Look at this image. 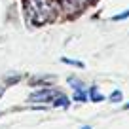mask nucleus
I'll return each instance as SVG.
<instances>
[{"label":"nucleus","instance_id":"f257e3e1","mask_svg":"<svg viewBox=\"0 0 129 129\" xmlns=\"http://www.w3.org/2000/svg\"><path fill=\"white\" fill-rule=\"evenodd\" d=\"M25 15L32 25H44L57 15L53 0H25Z\"/></svg>","mask_w":129,"mask_h":129},{"label":"nucleus","instance_id":"f03ea898","mask_svg":"<svg viewBox=\"0 0 129 129\" xmlns=\"http://www.w3.org/2000/svg\"><path fill=\"white\" fill-rule=\"evenodd\" d=\"M61 10L67 17H74L80 12H84L85 6H87V0H59Z\"/></svg>","mask_w":129,"mask_h":129},{"label":"nucleus","instance_id":"7ed1b4c3","mask_svg":"<svg viewBox=\"0 0 129 129\" xmlns=\"http://www.w3.org/2000/svg\"><path fill=\"white\" fill-rule=\"evenodd\" d=\"M59 95H61V91H55V89H40V91L32 93V95L28 97V101L30 103H44V105L51 103L53 105V101H55Z\"/></svg>","mask_w":129,"mask_h":129},{"label":"nucleus","instance_id":"20e7f679","mask_svg":"<svg viewBox=\"0 0 129 129\" xmlns=\"http://www.w3.org/2000/svg\"><path fill=\"white\" fill-rule=\"evenodd\" d=\"M69 85L74 89V99H76V101H85V99H87V91H85V87L80 84L78 78H69Z\"/></svg>","mask_w":129,"mask_h":129},{"label":"nucleus","instance_id":"39448f33","mask_svg":"<svg viewBox=\"0 0 129 129\" xmlns=\"http://www.w3.org/2000/svg\"><path fill=\"white\" fill-rule=\"evenodd\" d=\"M89 99H91V101H95V103H99V101H103L105 97H103L101 93L97 91V87H95V85H91V87H89Z\"/></svg>","mask_w":129,"mask_h":129},{"label":"nucleus","instance_id":"423d86ee","mask_svg":"<svg viewBox=\"0 0 129 129\" xmlns=\"http://www.w3.org/2000/svg\"><path fill=\"white\" fill-rule=\"evenodd\" d=\"M53 106H61V108H67V106H69V99H67V97L61 93V95L57 97L55 101H53Z\"/></svg>","mask_w":129,"mask_h":129},{"label":"nucleus","instance_id":"0eeeda50","mask_svg":"<svg viewBox=\"0 0 129 129\" xmlns=\"http://www.w3.org/2000/svg\"><path fill=\"white\" fill-rule=\"evenodd\" d=\"M63 63H67V64H72V67H78V69H84V63L82 61H74V59H69V57H63Z\"/></svg>","mask_w":129,"mask_h":129},{"label":"nucleus","instance_id":"6e6552de","mask_svg":"<svg viewBox=\"0 0 129 129\" xmlns=\"http://www.w3.org/2000/svg\"><path fill=\"white\" fill-rule=\"evenodd\" d=\"M121 97H123V95H121V91H118V89H116V91L110 95V101H112V103H118V101H121Z\"/></svg>","mask_w":129,"mask_h":129},{"label":"nucleus","instance_id":"1a4fd4ad","mask_svg":"<svg viewBox=\"0 0 129 129\" xmlns=\"http://www.w3.org/2000/svg\"><path fill=\"white\" fill-rule=\"evenodd\" d=\"M125 17H129V10H127V12H123V13H118V15H114L112 21H121V19H125Z\"/></svg>","mask_w":129,"mask_h":129},{"label":"nucleus","instance_id":"9d476101","mask_svg":"<svg viewBox=\"0 0 129 129\" xmlns=\"http://www.w3.org/2000/svg\"><path fill=\"white\" fill-rule=\"evenodd\" d=\"M82 129H91V127H89V125H84V127H82Z\"/></svg>","mask_w":129,"mask_h":129},{"label":"nucleus","instance_id":"9b49d317","mask_svg":"<svg viewBox=\"0 0 129 129\" xmlns=\"http://www.w3.org/2000/svg\"><path fill=\"white\" fill-rule=\"evenodd\" d=\"M123 108H125V110H129V103H127V105H125V106H123Z\"/></svg>","mask_w":129,"mask_h":129}]
</instances>
